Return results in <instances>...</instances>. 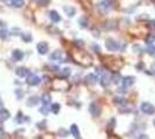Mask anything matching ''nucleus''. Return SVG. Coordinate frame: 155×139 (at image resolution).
Here are the masks:
<instances>
[{
	"instance_id": "393cba45",
	"label": "nucleus",
	"mask_w": 155,
	"mask_h": 139,
	"mask_svg": "<svg viewBox=\"0 0 155 139\" xmlns=\"http://www.w3.org/2000/svg\"><path fill=\"white\" fill-rule=\"evenodd\" d=\"M111 79H112V82H115V83H118V82L120 81V75H119V73H116V74H113Z\"/></svg>"
},
{
	"instance_id": "473e14b6",
	"label": "nucleus",
	"mask_w": 155,
	"mask_h": 139,
	"mask_svg": "<svg viewBox=\"0 0 155 139\" xmlns=\"http://www.w3.org/2000/svg\"><path fill=\"white\" fill-rule=\"evenodd\" d=\"M115 102L116 103H122V102H124V100L123 99H115Z\"/></svg>"
},
{
	"instance_id": "72a5a7b5",
	"label": "nucleus",
	"mask_w": 155,
	"mask_h": 139,
	"mask_svg": "<svg viewBox=\"0 0 155 139\" xmlns=\"http://www.w3.org/2000/svg\"><path fill=\"white\" fill-rule=\"evenodd\" d=\"M149 27L150 28H155V21H150L149 22Z\"/></svg>"
},
{
	"instance_id": "1a4fd4ad",
	"label": "nucleus",
	"mask_w": 155,
	"mask_h": 139,
	"mask_svg": "<svg viewBox=\"0 0 155 139\" xmlns=\"http://www.w3.org/2000/svg\"><path fill=\"white\" fill-rule=\"evenodd\" d=\"M49 16H50V19L52 20L53 22H59V21L61 20L60 15H59L56 11H50V12H49Z\"/></svg>"
},
{
	"instance_id": "f704fd0d",
	"label": "nucleus",
	"mask_w": 155,
	"mask_h": 139,
	"mask_svg": "<svg viewBox=\"0 0 155 139\" xmlns=\"http://www.w3.org/2000/svg\"><path fill=\"white\" fill-rule=\"evenodd\" d=\"M154 126H155V119H154Z\"/></svg>"
},
{
	"instance_id": "20e7f679",
	"label": "nucleus",
	"mask_w": 155,
	"mask_h": 139,
	"mask_svg": "<svg viewBox=\"0 0 155 139\" xmlns=\"http://www.w3.org/2000/svg\"><path fill=\"white\" fill-rule=\"evenodd\" d=\"M106 48L109 51H117L119 49V44H118V42H116L113 40H107L106 41Z\"/></svg>"
},
{
	"instance_id": "7c9ffc66",
	"label": "nucleus",
	"mask_w": 155,
	"mask_h": 139,
	"mask_svg": "<svg viewBox=\"0 0 155 139\" xmlns=\"http://www.w3.org/2000/svg\"><path fill=\"white\" fill-rule=\"evenodd\" d=\"M138 139H149V137H148L147 134L142 133V134H140V136H139V138H138Z\"/></svg>"
},
{
	"instance_id": "ddd939ff",
	"label": "nucleus",
	"mask_w": 155,
	"mask_h": 139,
	"mask_svg": "<svg viewBox=\"0 0 155 139\" xmlns=\"http://www.w3.org/2000/svg\"><path fill=\"white\" fill-rule=\"evenodd\" d=\"M109 82H110V77H109L108 74H103V75L101 77L100 83H101L103 87H107V86L109 85Z\"/></svg>"
},
{
	"instance_id": "39448f33",
	"label": "nucleus",
	"mask_w": 155,
	"mask_h": 139,
	"mask_svg": "<svg viewBox=\"0 0 155 139\" xmlns=\"http://www.w3.org/2000/svg\"><path fill=\"white\" fill-rule=\"evenodd\" d=\"M89 113L94 116V117H97V116H100V114H101V108H100V106L97 103H92L90 106H89Z\"/></svg>"
},
{
	"instance_id": "f3484780",
	"label": "nucleus",
	"mask_w": 155,
	"mask_h": 139,
	"mask_svg": "<svg viewBox=\"0 0 155 139\" xmlns=\"http://www.w3.org/2000/svg\"><path fill=\"white\" fill-rule=\"evenodd\" d=\"M71 133H72L75 138H79V137H80L79 129H78V126H77L75 124H72V125H71Z\"/></svg>"
},
{
	"instance_id": "c756f323",
	"label": "nucleus",
	"mask_w": 155,
	"mask_h": 139,
	"mask_svg": "<svg viewBox=\"0 0 155 139\" xmlns=\"http://www.w3.org/2000/svg\"><path fill=\"white\" fill-rule=\"evenodd\" d=\"M37 3L40 5H42V6H46L49 4V0H37Z\"/></svg>"
},
{
	"instance_id": "4468645a",
	"label": "nucleus",
	"mask_w": 155,
	"mask_h": 139,
	"mask_svg": "<svg viewBox=\"0 0 155 139\" xmlns=\"http://www.w3.org/2000/svg\"><path fill=\"white\" fill-rule=\"evenodd\" d=\"M61 57H63V55H61V52L59 50L52 52V54L50 55V59L51 60H61Z\"/></svg>"
},
{
	"instance_id": "f8f14e48",
	"label": "nucleus",
	"mask_w": 155,
	"mask_h": 139,
	"mask_svg": "<svg viewBox=\"0 0 155 139\" xmlns=\"http://www.w3.org/2000/svg\"><path fill=\"white\" fill-rule=\"evenodd\" d=\"M134 83V78L133 77H125L123 78V86L124 87H130Z\"/></svg>"
},
{
	"instance_id": "2eb2a0df",
	"label": "nucleus",
	"mask_w": 155,
	"mask_h": 139,
	"mask_svg": "<svg viewBox=\"0 0 155 139\" xmlns=\"http://www.w3.org/2000/svg\"><path fill=\"white\" fill-rule=\"evenodd\" d=\"M9 4L13 7L20 8V7H22L24 5V0H9Z\"/></svg>"
},
{
	"instance_id": "a211bd4d",
	"label": "nucleus",
	"mask_w": 155,
	"mask_h": 139,
	"mask_svg": "<svg viewBox=\"0 0 155 139\" xmlns=\"http://www.w3.org/2000/svg\"><path fill=\"white\" fill-rule=\"evenodd\" d=\"M86 81H87L88 83H95L97 81V77L95 74H88L87 77H86Z\"/></svg>"
},
{
	"instance_id": "2f4dec72",
	"label": "nucleus",
	"mask_w": 155,
	"mask_h": 139,
	"mask_svg": "<svg viewBox=\"0 0 155 139\" xmlns=\"http://www.w3.org/2000/svg\"><path fill=\"white\" fill-rule=\"evenodd\" d=\"M59 132H60V133H63V134H61L63 137H65V136H66V133H67V131H66V130H63V129H60V130H59Z\"/></svg>"
},
{
	"instance_id": "a878e982",
	"label": "nucleus",
	"mask_w": 155,
	"mask_h": 139,
	"mask_svg": "<svg viewBox=\"0 0 155 139\" xmlns=\"http://www.w3.org/2000/svg\"><path fill=\"white\" fill-rule=\"evenodd\" d=\"M63 75L64 77H68L71 74V68H68V67H65V68H63Z\"/></svg>"
},
{
	"instance_id": "6ab92c4d",
	"label": "nucleus",
	"mask_w": 155,
	"mask_h": 139,
	"mask_svg": "<svg viewBox=\"0 0 155 139\" xmlns=\"http://www.w3.org/2000/svg\"><path fill=\"white\" fill-rule=\"evenodd\" d=\"M21 37H22V40L26 42V43H29V42H31V40H32V36L30 34H28V32H23L22 35H21Z\"/></svg>"
},
{
	"instance_id": "9d476101",
	"label": "nucleus",
	"mask_w": 155,
	"mask_h": 139,
	"mask_svg": "<svg viewBox=\"0 0 155 139\" xmlns=\"http://www.w3.org/2000/svg\"><path fill=\"white\" fill-rule=\"evenodd\" d=\"M38 102H40V99L37 96H31L27 101V106L28 107H35V106H37V104H38Z\"/></svg>"
},
{
	"instance_id": "c85d7f7f",
	"label": "nucleus",
	"mask_w": 155,
	"mask_h": 139,
	"mask_svg": "<svg viewBox=\"0 0 155 139\" xmlns=\"http://www.w3.org/2000/svg\"><path fill=\"white\" fill-rule=\"evenodd\" d=\"M15 93H16V95H18V99H21L23 96V91H21V89H16Z\"/></svg>"
},
{
	"instance_id": "412c9836",
	"label": "nucleus",
	"mask_w": 155,
	"mask_h": 139,
	"mask_svg": "<svg viewBox=\"0 0 155 139\" xmlns=\"http://www.w3.org/2000/svg\"><path fill=\"white\" fill-rule=\"evenodd\" d=\"M51 111H52L53 114H58V113L60 111V104L53 103L52 106H51Z\"/></svg>"
},
{
	"instance_id": "f03ea898",
	"label": "nucleus",
	"mask_w": 155,
	"mask_h": 139,
	"mask_svg": "<svg viewBox=\"0 0 155 139\" xmlns=\"http://www.w3.org/2000/svg\"><path fill=\"white\" fill-rule=\"evenodd\" d=\"M140 109H141V111H142L144 114H146V115H153V114L155 113V107L153 106L152 103H149V102H144V103L141 104Z\"/></svg>"
},
{
	"instance_id": "4be33fe9",
	"label": "nucleus",
	"mask_w": 155,
	"mask_h": 139,
	"mask_svg": "<svg viewBox=\"0 0 155 139\" xmlns=\"http://www.w3.org/2000/svg\"><path fill=\"white\" fill-rule=\"evenodd\" d=\"M8 35H9V32L6 29H0V38L1 40H7Z\"/></svg>"
},
{
	"instance_id": "9b49d317",
	"label": "nucleus",
	"mask_w": 155,
	"mask_h": 139,
	"mask_svg": "<svg viewBox=\"0 0 155 139\" xmlns=\"http://www.w3.org/2000/svg\"><path fill=\"white\" fill-rule=\"evenodd\" d=\"M9 117H11V114H9V111H8L7 109H5V108L0 109V120L5 122V120H7Z\"/></svg>"
},
{
	"instance_id": "6e6552de",
	"label": "nucleus",
	"mask_w": 155,
	"mask_h": 139,
	"mask_svg": "<svg viewBox=\"0 0 155 139\" xmlns=\"http://www.w3.org/2000/svg\"><path fill=\"white\" fill-rule=\"evenodd\" d=\"M15 73L21 78H24V77L29 75V70H27L26 67H18L15 70Z\"/></svg>"
},
{
	"instance_id": "f257e3e1",
	"label": "nucleus",
	"mask_w": 155,
	"mask_h": 139,
	"mask_svg": "<svg viewBox=\"0 0 155 139\" xmlns=\"http://www.w3.org/2000/svg\"><path fill=\"white\" fill-rule=\"evenodd\" d=\"M111 8H112V1L111 0H102V1L98 4V11L102 14L108 13Z\"/></svg>"
},
{
	"instance_id": "aec40b11",
	"label": "nucleus",
	"mask_w": 155,
	"mask_h": 139,
	"mask_svg": "<svg viewBox=\"0 0 155 139\" xmlns=\"http://www.w3.org/2000/svg\"><path fill=\"white\" fill-rule=\"evenodd\" d=\"M64 11L66 12V14L68 15V16H73L74 14H75V9L73 8V7H64Z\"/></svg>"
},
{
	"instance_id": "423d86ee",
	"label": "nucleus",
	"mask_w": 155,
	"mask_h": 139,
	"mask_svg": "<svg viewBox=\"0 0 155 139\" xmlns=\"http://www.w3.org/2000/svg\"><path fill=\"white\" fill-rule=\"evenodd\" d=\"M37 50H38V54H40V55H45L46 52L49 51V45H47V43H45V42L38 43V44H37Z\"/></svg>"
},
{
	"instance_id": "5701e85b",
	"label": "nucleus",
	"mask_w": 155,
	"mask_h": 139,
	"mask_svg": "<svg viewBox=\"0 0 155 139\" xmlns=\"http://www.w3.org/2000/svg\"><path fill=\"white\" fill-rule=\"evenodd\" d=\"M79 23H80V26L82 27V28H86L88 26V21H87V19L86 17H81V19L79 20Z\"/></svg>"
},
{
	"instance_id": "0eeeda50",
	"label": "nucleus",
	"mask_w": 155,
	"mask_h": 139,
	"mask_svg": "<svg viewBox=\"0 0 155 139\" xmlns=\"http://www.w3.org/2000/svg\"><path fill=\"white\" fill-rule=\"evenodd\" d=\"M12 57H13V59H14L15 62H20V60H22V58H23V52H22L21 50H13Z\"/></svg>"
},
{
	"instance_id": "dca6fc26",
	"label": "nucleus",
	"mask_w": 155,
	"mask_h": 139,
	"mask_svg": "<svg viewBox=\"0 0 155 139\" xmlns=\"http://www.w3.org/2000/svg\"><path fill=\"white\" fill-rule=\"evenodd\" d=\"M41 101H42L43 104H50V102H51V95L49 93H44L42 95V97H41Z\"/></svg>"
},
{
	"instance_id": "bb28decb",
	"label": "nucleus",
	"mask_w": 155,
	"mask_h": 139,
	"mask_svg": "<svg viewBox=\"0 0 155 139\" xmlns=\"http://www.w3.org/2000/svg\"><path fill=\"white\" fill-rule=\"evenodd\" d=\"M154 41H155V36H153V35H149V36L146 38V43L147 44H152Z\"/></svg>"
},
{
	"instance_id": "b1692460",
	"label": "nucleus",
	"mask_w": 155,
	"mask_h": 139,
	"mask_svg": "<svg viewBox=\"0 0 155 139\" xmlns=\"http://www.w3.org/2000/svg\"><path fill=\"white\" fill-rule=\"evenodd\" d=\"M147 52L150 55V56H153V57H155V46L154 45H150V46H148V49H147Z\"/></svg>"
},
{
	"instance_id": "7ed1b4c3",
	"label": "nucleus",
	"mask_w": 155,
	"mask_h": 139,
	"mask_svg": "<svg viewBox=\"0 0 155 139\" xmlns=\"http://www.w3.org/2000/svg\"><path fill=\"white\" fill-rule=\"evenodd\" d=\"M41 81H42V79H41L38 75H36V74H29V75H28V79H27V82H28V85H30V86H36V85H38Z\"/></svg>"
},
{
	"instance_id": "cd10ccee",
	"label": "nucleus",
	"mask_w": 155,
	"mask_h": 139,
	"mask_svg": "<svg viewBox=\"0 0 155 139\" xmlns=\"http://www.w3.org/2000/svg\"><path fill=\"white\" fill-rule=\"evenodd\" d=\"M45 124H46V120H42V122H40V123H37V128L43 130V129H45V128H46V125H45Z\"/></svg>"
}]
</instances>
